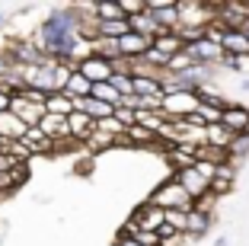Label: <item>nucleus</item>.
<instances>
[{
  "mask_svg": "<svg viewBox=\"0 0 249 246\" xmlns=\"http://www.w3.org/2000/svg\"><path fill=\"white\" fill-rule=\"evenodd\" d=\"M246 13L249 3H233V0H224V3H214V26L220 29H246Z\"/></svg>",
  "mask_w": 249,
  "mask_h": 246,
  "instance_id": "nucleus-2",
  "label": "nucleus"
},
{
  "mask_svg": "<svg viewBox=\"0 0 249 246\" xmlns=\"http://www.w3.org/2000/svg\"><path fill=\"white\" fill-rule=\"evenodd\" d=\"M10 71V61H7V55H3V51H0V80H3V74Z\"/></svg>",
  "mask_w": 249,
  "mask_h": 246,
  "instance_id": "nucleus-40",
  "label": "nucleus"
},
{
  "mask_svg": "<svg viewBox=\"0 0 249 246\" xmlns=\"http://www.w3.org/2000/svg\"><path fill=\"white\" fill-rule=\"evenodd\" d=\"M189 240H185V233H173V237H166V240H160V246H185Z\"/></svg>",
  "mask_w": 249,
  "mask_h": 246,
  "instance_id": "nucleus-36",
  "label": "nucleus"
},
{
  "mask_svg": "<svg viewBox=\"0 0 249 246\" xmlns=\"http://www.w3.org/2000/svg\"><path fill=\"white\" fill-rule=\"evenodd\" d=\"M233 182H236V167L233 163H220L217 173H214V179H211V186H208V192H211L214 198H220V195H227L230 189H233Z\"/></svg>",
  "mask_w": 249,
  "mask_h": 246,
  "instance_id": "nucleus-15",
  "label": "nucleus"
},
{
  "mask_svg": "<svg viewBox=\"0 0 249 246\" xmlns=\"http://www.w3.org/2000/svg\"><path fill=\"white\" fill-rule=\"evenodd\" d=\"M22 144L32 151V157H36V153H52V151H54V144L45 138L38 128H26V134H22Z\"/></svg>",
  "mask_w": 249,
  "mask_h": 246,
  "instance_id": "nucleus-22",
  "label": "nucleus"
},
{
  "mask_svg": "<svg viewBox=\"0 0 249 246\" xmlns=\"http://www.w3.org/2000/svg\"><path fill=\"white\" fill-rule=\"evenodd\" d=\"M89 99H99V102L115 109L118 102H122V96H118V90L112 87V83H93V87H89Z\"/></svg>",
  "mask_w": 249,
  "mask_h": 246,
  "instance_id": "nucleus-25",
  "label": "nucleus"
},
{
  "mask_svg": "<svg viewBox=\"0 0 249 246\" xmlns=\"http://www.w3.org/2000/svg\"><path fill=\"white\" fill-rule=\"evenodd\" d=\"M0 151H3V141H0Z\"/></svg>",
  "mask_w": 249,
  "mask_h": 246,
  "instance_id": "nucleus-43",
  "label": "nucleus"
},
{
  "mask_svg": "<svg viewBox=\"0 0 249 246\" xmlns=\"http://www.w3.org/2000/svg\"><path fill=\"white\" fill-rule=\"evenodd\" d=\"M134 125L150 131L154 138H160V131L166 128V115H163V112H144V109H141V112H134Z\"/></svg>",
  "mask_w": 249,
  "mask_h": 246,
  "instance_id": "nucleus-19",
  "label": "nucleus"
},
{
  "mask_svg": "<svg viewBox=\"0 0 249 246\" xmlns=\"http://www.w3.org/2000/svg\"><path fill=\"white\" fill-rule=\"evenodd\" d=\"M150 48H154V51H160L163 58L169 61L173 55H179V51L185 48V42H182V38L176 36V32H160V36H157L154 42H150Z\"/></svg>",
  "mask_w": 249,
  "mask_h": 246,
  "instance_id": "nucleus-17",
  "label": "nucleus"
},
{
  "mask_svg": "<svg viewBox=\"0 0 249 246\" xmlns=\"http://www.w3.org/2000/svg\"><path fill=\"white\" fill-rule=\"evenodd\" d=\"M89 87H93V83H89L83 74L73 71L71 77H67V83H64V90H61V93H64L67 99H87V96H89Z\"/></svg>",
  "mask_w": 249,
  "mask_h": 246,
  "instance_id": "nucleus-21",
  "label": "nucleus"
},
{
  "mask_svg": "<svg viewBox=\"0 0 249 246\" xmlns=\"http://www.w3.org/2000/svg\"><path fill=\"white\" fill-rule=\"evenodd\" d=\"M227 157H230L233 167H240V160L249 157V131L246 134H233V141H230V147H227Z\"/></svg>",
  "mask_w": 249,
  "mask_h": 246,
  "instance_id": "nucleus-26",
  "label": "nucleus"
},
{
  "mask_svg": "<svg viewBox=\"0 0 249 246\" xmlns=\"http://www.w3.org/2000/svg\"><path fill=\"white\" fill-rule=\"evenodd\" d=\"M13 167H19V163H16L13 157H7V153L0 151V173H10V170H13ZM22 167H26V163H22Z\"/></svg>",
  "mask_w": 249,
  "mask_h": 246,
  "instance_id": "nucleus-35",
  "label": "nucleus"
},
{
  "mask_svg": "<svg viewBox=\"0 0 249 246\" xmlns=\"http://www.w3.org/2000/svg\"><path fill=\"white\" fill-rule=\"evenodd\" d=\"M73 71L83 74L89 83H109V80H112V64L106 58H99V55H87Z\"/></svg>",
  "mask_w": 249,
  "mask_h": 246,
  "instance_id": "nucleus-7",
  "label": "nucleus"
},
{
  "mask_svg": "<svg viewBox=\"0 0 249 246\" xmlns=\"http://www.w3.org/2000/svg\"><path fill=\"white\" fill-rule=\"evenodd\" d=\"M131 240H138L141 246H160V237H157L154 230H134Z\"/></svg>",
  "mask_w": 249,
  "mask_h": 246,
  "instance_id": "nucleus-33",
  "label": "nucleus"
},
{
  "mask_svg": "<svg viewBox=\"0 0 249 246\" xmlns=\"http://www.w3.org/2000/svg\"><path fill=\"white\" fill-rule=\"evenodd\" d=\"M10 112H13L16 118H19L26 128H36L38 122H42V115H45V109L42 106H36V102H29V99H22L19 93L10 99Z\"/></svg>",
  "mask_w": 249,
  "mask_h": 246,
  "instance_id": "nucleus-10",
  "label": "nucleus"
},
{
  "mask_svg": "<svg viewBox=\"0 0 249 246\" xmlns=\"http://www.w3.org/2000/svg\"><path fill=\"white\" fill-rule=\"evenodd\" d=\"M147 202L154 205V208H160V211H189L192 208V198L185 195V189L179 186L173 176L169 179H163L160 186L150 192V198Z\"/></svg>",
  "mask_w": 249,
  "mask_h": 246,
  "instance_id": "nucleus-1",
  "label": "nucleus"
},
{
  "mask_svg": "<svg viewBox=\"0 0 249 246\" xmlns=\"http://www.w3.org/2000/svg\"><path fill=\"white\" fill-rule=\"evenodd\" d=\"M131 224H134V230H160L163 227V211L160 208H154L150 202H144L138 211L131 214Z\"/></svg>",
  "mask_w": 249,
  "mask_h": 246,
  "instance_id": "nucleus-11",
  "label": "nucleus"
},
{
  "mask_svg": "<svg viewBox=\"0 0 249 246\" xmlns=\"http://www.w3.org/2000/svg\"><path fill=\"white\" fill-rule=\"evenodd\" d=\"M3 22H7V16H3V13H0V29H3Z\"/></svg>",
  "mask_w": 249,
  "mask_h": 246,
  "instance_id": "nucleus-42",
  "label": "nucleus"
},
{
  "mask_svg": "<svg viewBox=\"0 0 249 246\" xmlns=\"http://www.w3.org/2000/svg\"><path fill=\"white\" fill-rule=\"evenodd\" d=\"M220 109H224V106H198V115L205 118V125H217Z\"/></svg>",
  "mask_w": 249,
  "mask_h": 246,
  "instance_id": "nucleus-32",
  "label": "nucleus"
},
{
  "mask_svg": "<svg viewBox=\"0 0 249 246\" xmlns=\"http://www.w3.org/2000/svg\"><path fill=\"white\" fill-rule=\"evenodd\" d=\"M109 83L118 90V96H131V87H134L131 74H112V80H109Z\"/></svg>",
  "mask_w": 249,
  "mask_h": 246,
  "instance_id": "nucleus-31",
  "label": "nucleus"
},
{
  "mask_svg": "<svg viewBox=\"0 0 249 246\" xmlns=\"http://www.w3.org/2000/svg\"><path fill=\"white\" fill-rule=\"evenodd\" d=\"M224 58H249V36L246 29H224L217 38Z\"/></svg>",
  "mask_w": 249,
  "mask_h": 246,
  "instance_id": "nucleus-6",
  "label": "nucleus"
},
{
  "mask_svg": "<svg viewBox=\"0 0 249 246\" xmlns=\"http://www.w3.org/2000/svg\"><path fill=\"white\" fill-rule=\"evenodd\" d=\"M112 246H141L138 240H131V237H115V243Z\"/></svg>",
  "mask_w": 249,
  "mask_h": 246,
  "instance_id": "nucleus-39",
  "label": "nucleus"
},
{
  "mask_svg": "<svg viewBox=\"0 0 249 246\" xmlns=\"http://www.w3.org/2000/svg\"><path fill=\"white\" fill-rule=\"evenodd\" d=\"M83 144H87L89 151H109V147L122 144V138H112V134H106V131H96V128H93V134H89Z\"/></svg>",
  "mask_w": 249,
  "mask_h": 246,
  "instance_id": "nucleus-27",
  "label": "nucleus"
},
{
  "mask_svg": "<svg viewBox=\"0 0 249 246\" xmlns=\"http://www.w3.org/2000/svg\"><path fill=\"white\" fill-rule=\"evenodd\" d=\"M220 64L230 67V71H249V58H220Z\"/></svg>",
  "mask_w": 249,
  "mask_h": 246,
  "instance_id": "nucleus-34",
  "label": "nucleus"
},
{
  "mask_svg": "<svg viewBox=\"0 0 249 246\" xmlns=\"http://www.w3.org/2000/svg\"><path fill=\"white\" fill-rule=\"evenodd\" d=\"M144 3H147V13L154 16V22L160 26L163 32H176V29H179L176 0H144Z\"/></svg>",
  "mask_w": 249,
  "mask_h": 246,
  "instance_id": "nucleus-4",
  "label": "nucleus"
},
{
  "mask_svg": "<svg viewBox=\"0 0 249 246\" xmlns=\"http://www.w3.org/2000/svg\"><path fill=\"white\" fill-rule=\"evenodd\" d=\"M131 80H134L131 93L138 96V99H150V96H163V80H157V77H131Z\"/></svg>",
  "mask_w": 249,
  "mask_h": 246,
  "instance_id": "nucleus-20",
  "label": "nucleus"
},
{
  "mask_svg": "<svg viewBox=\"0 0 249 246\" xmlns=\"http://www.w3.org/2000/svg\"><path fill=\"white\" fill-rule=\"evenodd\" d=\"M122 141H131V144H154L157 138L150 134V131H144V128H138V125H131V128L122 134Z\"/></svg>",
  "mask_w": 249,
  "mask_h": 246,
  "instance_id": "nucleus-29",
  "label": "nucleus"
},
{
  "mask_svg": "<svg viewBox=\"0 0 249 246\" xmlns=\"http://www.w3.org/2000/svg\"><path fill=\"white\" fill-rule=\"evenodd\" d=\"M185 55L192 58V64L198 67H211V64H220V58H224V51H220L217 42H211V38H195V42L185 45Z\"/></svg>",
  "mask_w": 249,
  "mask_h": 246,
  "instance_id": "nucleus-3",
  "label": "nucleus"
},
{
  "mask_svg": "<svg viewBox=\"0 0 249 246\" xmlns=\"http://www.w3.org/2000/svg\"><path fill=\"white\" fill-rule=\"evenodd\" d=\"M163 224L176 233H185V211H163Z\"/></svg>",
  "mask_w": 249,
  "mask_h": 246,
  "instance_id": "nucleus-30",
  "label": "nucleus"
},
{
  "mask_svg": "<svg viewBox=\"0 0 249 246\" xmlns=\"http://www.w3.org/2000/svg\"><path fill=\"white\" fill-rule=\"evenodd\" d=\"M10 99H13V96H10L7 90L0 87V112H7V109H10Z\"/></svg>",
  "mask_w": 249,
  "mask_h": 246,
  "instance_id": "nucleus-38",
  "label": "nucleus"
},
{
  "mask_svg": "<svg viewBox=\"0 0 249 246\" xmlns=\"http://www.w3.org/2000/svg\"><path fill=\"white\" fill-rule=\"evenodd\" d=\"M198 109V99L195 93H169L163 96V115L166 118H185L189 112Z\"/></svg>",
  "mask_w": 249,
  "mask_h": 246,
  "instance_id": "nucleus-8",
  "label": "nucleus"
},
{
  "mask_svg": "<svg viewBox=\"0 0 249 246\" xmlns=\"http://www.w3.org/2000/svg\"><path fill=\"white\" fill-rule=\"evenodd\" d=\"M166 163L173 167V173L192 170V167H195V147H189V144H169L166 147Z\"/></svg>",
  "mask_w": 249,
  "mask_h": 246,
  "instance_id": "nucleus-14",
  "label": "nucleus"
},
{
  "mask_svg": "<svg viewBox=\"0 0 249 246\" xmlns=\"http://www.w3.org/2000/svg\"><path fill=\"white\" fill-rule=\"evenodd\" d=\"M214 246H227V237H220V240H217V243H214Z\"/></svg>",
  "mask_w": 249,
  "mask_h": 246,
  "instance_id": "nucleus-41",
  "label": "nucleus"
},
{
  "mask_svg": "<svg viewBox=\"0 0 249 246\" xmlns=\"http://www.w3.org/2000/svg\"><path fill=\"white\" fill-rule=\"evenodd\" d=\"M230 141H233V134H230L224 125H208L205 128V144L208 147H217V151H227Z\"/></svg>",
  "mask_w": 249,
  "mask_h": 246,
  "instance_id": "nucleus-23",
  "label": "nucleus"
},
{
  "mask_svg": "<svg viewBox=\"0 0 249 246\" xmlns=\"http://www.w3.org/2000/svg\"><path fill=\"white\" fill-rule=\"evenodd\" d=\"M22 134H26V125H22L10 109L0 112V141H22Z\"/></svg>",
  "mask_w": 249,
  "mask_h": 246,
  "instance_id": "nucleus-18",
  "label": "nucleus"
},
{
  "mask_svg": "<svg viewBox=\"0 0 249 246\" xmlns=\"http://www.w3.org/2000/svg\"><path fill=\"white\" fill-rule=\"evenodd\" d=\"M211 224H214V214L198 211V208H189V211H185V240H201Z\"/></svg>",
  "mask_w": 249,
  "mask_h": 246,
  "instance_id": "nucleus-12",
  "label": "nucleus"
},
{
  "mask_svg": "<svg viewBox=\"0 0 249 246\" xmlns=\"http://www.w3.org/2000/svg\"><path fill=\"white\" fill-rule=\"evenodd\" d=\"M3 153L13 157L16 163H26V167H29V160H32V151L22 144V141H3Z\"/></svg>",
  "mask_w": 249,
  "mask_h": 246,
  "instance_id": "nucleus-28",
  "label": "nucleus"
},
{
  "mask_svg": "<svg viewBox=\"0 0 249 246\" xmlns=\"http://www.w3.org/2000/svg\"><path fill=\"white\" fill-rule=\"evenodd\" d=\"M217 125H224L230 134H246L249 131V109L240 106V102H224Z\"/></svg>",
  "mask_w": 249,
  "mask_h": 246,
  "instance_id": "nucleus-5",
  "label": "nucleus"
},
{
  "mask_svg": "<svg viewBox=\"0 0 249 246\" xmlns=\"http://www.w3.org/2000/svg\"><path fill=\"white\" fill-rule=\"evenodd\" d=\"M246 36H249V29H246Z\"/></svg>",
  "mask_w": 249,
  "mask_h": 246,
  "instance_id": "nucleus-44",
  "label": "nucleus"
},
{
  "mask_svg": "<svg viewBox=\"0 0 249 246\" xmlns=\"http://www.w3.org/2000/svg\"><path fill=\"white\" fill-rule=\"evenodd\" d=\"M45 112H48V115H61V118H67V115L73 112V102L67 99L64 93H52L48 99H45Z\"/></svg>",
  "mask_w": 249,
  "mask_h": 246,
  "instance_id": "nucleus-24",
  "label": "nucleus"
},
{
  "mask_svg": "<svg viewBox=\"0 0 249 246\" xmlns=\"http://www.w3.org/2000/svg\"><path fill=\"white\" fill-rule=\"evenodd\" d=\"M67 134H71L73 144H83V141L93 134V122H89V115H83V112H71V115H67Z\"/></svg>",
  "mask_w": 249,
  "mask_h": 246,
  "instance_id": "nucleus-16",
  "label": "nucleus"
},
{
  "mask_svg": "<svg viewBox=\"0 0 249 246\" xmlns=\"http://www.w3.org/2000/svg\"><path fill=\"white\" fill-rule=\"evenodd\" d=\"M7 192H13V179L10 173H0V195H7Z\"/></svg>",
  "mask_w": 249,
  "mask_h": 246,
  "instance_id": "nucleus-37",
  "label": "nucleus"
},
{
  "mask_svg": "<svg viewBox=\"0 0 249 246\" xmlns=\"http://www.w3.org/2000/svg\"><path fill=\"white\" fill-rule=\"evenodd\" d=\"M173 179L185 189V195L192 198V205H195L201 195H208V179H201V176L195 173V167H192V170H182V173H173Z\"/></svg>",
  "mask_w": 249,
  "mask_h": 246,
  "instance_id": "nucleus-13",
  "label": "nucleus"
},
{
  "mask_svg": "<svg viewBox=\"0 0 249 246\" xmlns=\"http://www.w3.org/2000/svg\"><path fill=\"white\" fill-rule=\"evenodd\" d=\"M115 48H118V58H124V61H138V58H144V51L150 48V42H147L144 36H138V32H124L122 38H115Z\"/></svg>",
  "mask_w": 249,
  "mask_h": 246,
  "instance_id": "nucleus-9",
  "label": "nucleus"
}]
</instances>
